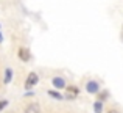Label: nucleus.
Segmentation results:
<instances>
[{
  "label": "nucleus",
  "instance_id": "nucleus-1",
  "mask_svg": "<svg viewBox=\"0 0 123 113\" xmlns=\"http://www.w3.org/2000/svg\"><path fill=\"white\" fill-rule=\"evenodd\" d=\"M37 82H39V75H37L36 72H30L27 75V80H25V88L27 90L33 88L34 85H37Z\"/></svg>",
  "mask_w": 123,
  "mask_h": 113
},
{
  "label": "nucleus",
  "instance_id": "nucleus-8",
  "mask_svg": "<svg viewBox=\"0 0 123 113\" xmlns=\"http://www.w3.org/2000/svg\"><path fill=\"white\" fill-rule=\"evenodd\" d=\"M66 90L69 91V94H73V96H78L80 94V90L76 86H66Z\"/></svg>",
  "mask_w": 123,
  "mask_h": 113
},
{
  "label": "nucleus",
  "instance_id": "nucleus-2",
  "mask_svg": "<svg viewBox=\"0 0 123 113\" xmlns=\"http://www.w3.org/2000/svg\"><path fill=\"white\" fill-rule=\"evenodd\" d=\"M86 91L89 94H98L100 93V85L95 82V80H90V82L86 83Z\"/></svg>",
  "mask_w": 123,
  "mask_h": 113
},
{
  "label": "nucleus",
  "instance_id": "nucleus-10",
  "mask_svg": "<svg viewBox=\"0 0 123 113\" xmlns=\"http://www.w3.org/2000/svg\"><path fill=\"white\" fill-rule=\"evenodd\" d=\"M108 96H109V93H108V91H101V93H98V101H100V102L106 101V99H108Z\"/></svg>",
  "mask_w": 123,
  "mask_h": 113
},
{
  "label": "nucleus",
  "instance_id": "nucleus-9",
  "mask_svg": "<svg viewBox=\"0 0 123 113\" xmlns=\"http://www.w3.org/2000/svg\"><path fill=\"white\" fill-rule=\"evenodd\" d=\"M48 96H51V98L58 99V101H62V99H64V96H62V94H59L58 91H51V90L48 91Z\"/></svg>",
  "mask_w": 123,
  "mask_h": 113
},
{
  "label": "nucleus",
  "instance_id": "nucleus-11",
  "mask_svg": "<svg viewBox=\"0 0 123 113\" xmlns=\"http://www.w3.org/2000/svg\"><path fill=\"white\" fill-rule=\"evenodd\" d=\"M6 105H8V101H0V112H2Z\"/></svg>",
  "mask_w": 123,
  "mask_h": 113
},
{
  "label": "nucleus",
  "instance_id": "nucleus-13",
  "mask_svg": "<svg viewBox=\"0 0 123 113\" xmlns=\"http://www.w3.org/2000/svg\"><path fill=\"white\" fill-rule=\"evenodd\" d=\"M3 41V35H2V31H0V43Z\"/></svg>",
  "mask_w": 123,
  "mask_h": 113
},
{
  "label": "nucleus",
  "instance_id": "nucleus-5",
  "mask_svg": "<svg viewBox=\"0 0 123 113\" xmlns=\"http://www.w3.org/2000/svg\"><path fill=\"white\" fill-rule=\"evenodd\" d=\"M51 83H53V86H55V88H58V90L66 88V80H64L62 77H53Z\"/></svg>",
  "mask_w": 123,
  "mask_h": 113
},
{
  "label": "nucleus",
  "instance_id": "nucleus-3",
  "mask_svg": "<svg viewBox=\"0 0 123 113\" xmlns=\"http://www.w3.org/2000/svg\"><path fill=\"white\" fill-rule=\"evenodd\" d=\"M17 55H19V58H20V60L24 61V63L30 61V58H31L30 52H28V49H25V47H20V49L17 50Z\"/></svg>",
  "mask_w": 123,
  "mask_h": 113
},
{
  "label": "nucleus",
  "instance_id": "nucleus-6",
  "mask_svg": "<svg viewBox=\"0 0 123 113\" xmlns=\"http://www.w3.org/2000/svg\"><path fill=\"white\" fill-rule=\"evenodd\" d=\"M11 79H12V69H11V68H6V69H5V80H3V82L9 83Z\"/></svg>",
  "mask_w": 123,
  "mask_h": 113
},
{
  "label": "nucleus",
  "instance_id": "nucleus-4",
  "mask_svg": "<svg viewBox=\"0 0 123 113\" xmlns=\"http://www.w3.org/2000/svg\"><path fill=\"white\" fill-rule=\"evenodd\" d=\"M41 105L36 104V102H31V104H28L27 107H25V113H41Z\"/></svg>",
  "mask_w": 123,
  "mask_h": 113
},
{
  "label": "nucleus",
  "instance_id": "nucleus-7",
  "mask_svg": "<svg viewBox=\"0 0 123 113\" xmlns=\"http://www.w3.org/2000/svg\"><path fill=\"white\" fill-rule=\"evenodd\" d=\"M93 112L95 113H103V102L97 101L95 104H93Z\"/></svg>",
  "mask_w": 123,
  "mask_h": 113
},
{
  "label": "nucleus",
  "instance_id": "nucleus-12",
  "mask_svg": "<svg viewBox=\"0 0 123 113\" xmlns=\"http://www.w3.org/2000/svg\"><path fill=\"white\" fill-rule=\"evenodd\" d=\"M108 113H120V112H117V110H114V108H112V110H109Z\"/></svg>",
  "mask_w": 123,
  "mask_h": 113
}]
</instances>
